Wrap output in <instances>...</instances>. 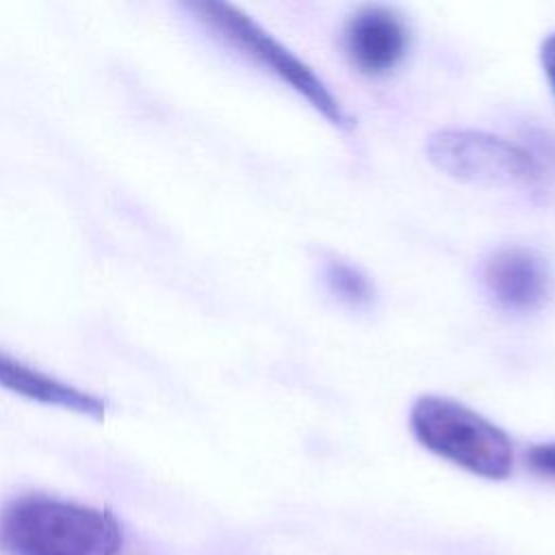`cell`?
Instances as JSON below:
<instances>
[{
  "label": "cell",
  "mask_w": 555,
  "mask_h": 555,
  "mask_svg": "<svg viewBox=\"0 0 555 555\" xmlns=\"http://www.w3.org/2000/svg\"><path fill=\"white\" fill-rule=\"evenodd\" d=\"M189 9L197 17V22L215 33V37L238 50L243 56L256 61L260 67L275 74L330 124L338 128H347L351 124L343 104L334 98L327 85L299 56H295L271 33L258 26L249 15L219 0L189 2Z\"/></svg>",
  "instance_id": "3957f363"
},
{
  "label": "cell",
  "mask_w": 555,
  "mask_h": 555,
  "mask_svg": "<svg viewBox=\"0 0 555 555\" xmlns=\"http://www.w3.org/2000/svg\"><path fill=\"white\" fill-rule=\"evenodd\" d=\"M410 429L425 449L473 475L505 479L512 473L514 447L509 436L455 399L418 397L410 410Z\"/></svg>",
  "instance_id": "7a4b0ae2"
},
{
  "label": "cell",
  "mask_w": 555,
  "mask_h": 555,
  "mask_svg": "<svg viewBox=\"0 0 555 555\" xmlns=\"http://www.w3.org/2000/svg\"><path fill=\"white\" fill-rule=\"evenodd\" d=\"M540 63L544 69V76L548 80V87L555 95V33H551L542 46H540Z\"/></svg>",
  "instance_id": "30bf717a"
},
{
  "label": "cell",
  "mask_w": 555,
  "mask_h": 555,
  "mask_svg": "<svg viewBox=\"0 0 555 555\" xmlns=\"http://www.w3.org/2000/svg\"><path fill=\"white\" fill-rule=\"evenodd\" d=\"M343 46L356 69L366 76H384L403 61L410 30L395 11L377 4L362 7L349 17Z\"/></svg>",
  "instance_id": "8992f818"
},
{
  "label": "cell",
  "mask_w": 555,
  "mask_h": 555,
  "mask_svg": "<svg viewBox=\"0 0 555 555\" xmlns=\"http://www.w3.org/2000/svg\"><path fill=\"white\" fill-rule=\"evenodd\" d=\"M527 466L551 481H555V442H540L527 451Z\"/></svg>",
  "instance_id": "9c48e42d"
},
{
  "label": "cell",
  "mask_w": 555,
  "mask_h": 555,
  "mask_svg": "<svg viewBox=\"0 0 555 555\" xmlns=\"http://www.w3.org/2000/svg\"><path fill=\"white\" fill-rule=\"evenodd\" d=\"M11 555H117L119 527L102 509L50 496H24L0 516Z\"/></svg>",
  "instance_id": "6da1fadb"
},
{
  "label": "cell",
  "mask_w": 555,
  "mask_h": 555,
  "mask_svg": "<svg viewBox=\"0 0 555 555\" xmlns=\"http://www.w3.org/2000/svg\"><path fill=\"white\" fill-rule=\"evenodd\" d=\"M425 152L440 171L462 182L527 186L540 178V165L529 150L483 130H438L429 134Z\"/></svg>",
  "instance_id": "277c9868"
},
{
  "label": "cell",
  "mask_w": 555,
  "mask_h": 555,
  "mask_svg": "<svg viewBox=\"0 0 555 555\" xmlns=\"http://www.w3.org/2000/svg\"><path fill=\"white\" fill-rule=\"evenodd\" d=\"M323 280L327 291L351 308H369L375 299V286L371 278L356 264L330 258L323 264Z\"/></svg>",
  "instance_id": "ba28073f"
},
{
  "label": "cell",
  "mask_w": 555,
  "mask_h": 555,
  "mask_svg": "<svg viewBox=\"0 0 555 555\" xmlns=\"http://www.w3.org/2000/svg\"><path fill=\"white\" fill-rule=\"evenodd\" d=\"M0 388L43 405H54V408H63L67 412H78L87 416L100 418L108 410V403L102 397L80 390L2 351H0Z\"/></svg>",
  "instance_id": "52a82bcc"
},
{
  "label": "cell",
  "mask_w": 555,
  "mask_h": 555,
  "mask_svg": "<svg viewBox=\"0 0 555 555\" xmlns=\"http://www.w3.org/2000/svg\"><path fill=\"white\" fill-rule=\"evenodd\" d=\"M481 282L490 299L507 312L540 310L553 293L548 262L522 245L492 251L481 264Z\"/></svg>",
  "instance_id": "5b68a950"
}]
</instances>
